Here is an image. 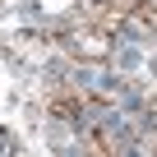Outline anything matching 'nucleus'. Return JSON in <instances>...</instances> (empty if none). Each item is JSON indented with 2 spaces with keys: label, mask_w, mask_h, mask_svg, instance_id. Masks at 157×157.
Here are the masks:
<instances>
[{
  "label": "nucleus",
  "mask_w": 157,
  "mask_h": 157,
  "mask_svg": "<svg viewBox=\"0 0 157 157\" xmlns=\"http://www.w3.org/2000/svg\"><path fill=\"white\" fill-rule=\"evenodd\" d=\"M69 46L88 60H106L111 56V33L106 28H69Z\"/></svg>",
  "instance_id": "obj_1"
},
{
  "label": "nucleus",
  "mask_w": 157,
  "mask_h": 157,
  "mask_svg": "<svg viewBox=\"0 0 157 157\" xmlns=\"http://www.w3.org/2000/svg\"><path fill=\"white\" fill-rule=\"evenodd\" d=\"M88 148H93V152H116V143H111L106 134H93V143H88Z\"/></svg>",
  "instance_id": "obj_2"
}]
</instances>
